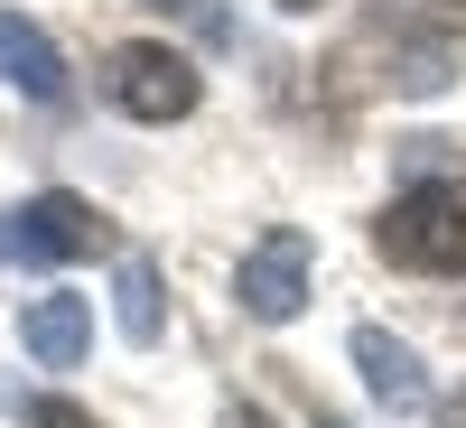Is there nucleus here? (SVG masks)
I'll return each instance as SVG.
<instances>
[{
	"instance_id": "f257e3e1",
	"label": "nucleus",
	"mask_w": 466,
	"mask_h": 428,
	"mask_svg": "<svg viewBox=\"0 0 466 428\" xmlns=\"http://www.w3.org/2000/svg\"><path fill=\"white\" fill-rule=\"evenodd\" d=\"M373 243L392 270H420V280H457L466 270V186H410V196L382 205Z\"/></svg>"
},
{
	"instance_id": "f03ea898",
	"label": "nucleus",
	"mask_w": 466,
	"mask_h": 428,
	"mask_svg": "<svg viewBox=\"0 0 466 428\" xmlns=\"http://www.w3.org/2000/svg\"><path fill=\"white\" fill-rule=\"evenodd\" d=\"M112 233L85 196H66V186H47V196H28L19 214H0V261H28V270H47V261H85L103 252Z\"/></svg>"
},
{
	"instance_id": "7ed1b4c3",
	"label": "nucleus",
	"mask_w": 466,
	"mask_h": 428,
	"mask_svg": "<svg viewBox=\"0 0 466 428\" xmlns=\"http://www.w3.org/2000/svg\"><path fill=\"white\" fill-rule=\"evenodd\" d=\"M112 103L131 112V122H187L197 112V65H187L177 47H159V37H131V47H112Z\"/></svg>"
},
{
	"instance_id": "20e7f679",
	"label": "nucleus",
	"mask_w": 466,
	"mask_h": 428,
	"mask_svg": "<svg viewBox=\"0 0 466 428\" xmlns=\"http://www.w3.org/2000/svg\"><path fill=\"white\" fill-rule=\"evenodd\" d=\"M233 298H243V317L289 326L299 307H308V233L299 224H270L261 243L243 252V270H233Z\"/></svg>"
},
{
	"instance_id": "39448f33",
	"label": "nucleus",
	"mask_w": 466,
	"mask_h": 428,
	"mask_svg": "<svg viewBox=\"0 0 466 428\" xmlns=\"http://www.w3.org/2000/svg\"><path fill=\"white\" fill-rule=\"evenodd\" d=\"M19 344H28V354L47 363V373H75V363H85V344H94V298L47 289V298H37L28 317H19Z\"/></svg>"
},
{
	"instance_id": "423d86ee",
	"label": "nucleus",
	"mask_w": 466,
	"mask_h": 428,
	"mask_svg": "<svg viewBox=\"0 0 466 428\" xmlns=\"http://www.w3.org/2000/svg\"><path fill=\"white\" fill-rule=\"evenodd\" d=\"M0 85H19L28 103H66V56L47 47V28H28L19 10H0Z\"/></svg>"
},
{
	"instance_id": "0eeeda50",
	"label": "nucleus",
	"mask_w": 466,
	"mask_h": 428,
	"mask_svg": "<svg viewBox=\"0 0 466 428\" xmlns=\"http://www.w3.org/2000/svg\"><path fill=\"white\" fill-rule=\"evenodd\" d=\"M355 373H364V392L382 410H420L430 401V373H420V354L401 335H382V326H355Z\"/></svg>"
},
{
	"instance_id": "6e6552de",
	"label": "nucleus",
	"mask_w": 466,
	"mask_h": 428,
	"mask_svg": "<svg viewBox=\"0 0 466 428\" xmlns=\"http://www.w3.org/2000/svg\"><path fill=\"white\" fill-rule=\"evenodd\" d=\"M112 317H122L131 344H159V270H149V261H122V280H112Z\"/></svg>"
},
{
	"instance_id": "1a4fd4ad",
	"label": "nucleus",
	"mask_w": 466,
	"mask_h": 428,
	"mask_svg": "<svg viewBox=\"0 0 466 428\" xmlns=\"http://www.w3.org/2000/svg\"><path fill=\"white\" fill-rule=\"evenodd\" d=\"M382 19L392 28H420V37H466V0H382Z\"/></svg>"
},
{
	"instance_id": "9d476101",
	"label": "nucleus",
	"mask_w": 466,
	"mask_h": 428,
	"mask_svg": "<svg viewBox=\"0 0 466 428\" xmlns=\"http://www.w3.org/2000/svg\"><path fill=\"white\" fill-rule=\"evenodd\" d=\"M28 428H94V410H75V401H28Z\"/></svg>"
},
{
	"instance_id": "9b49d317",
	"label": "nucleus",
	"mask_w": 466,
	"mask_h": 428,
	"mask_svg": "<svg viewBox=\"0 0 466 428\" xmlns=\"http://www.w3.org/2000/svg\"><path fill=\"white\" fill-rule=\"evenodd\" d=\"M280 10H289V19H308V10H318V0H280Z\"/></svg>"
},
{
	"instance_id": "f8f14e48",
	"label": "nucleus",
	"mask_w": 466,
	"mask_h": 428,
	"mask_svg": "<svg viewBox=\"0 0 466 428\" xmlns=\"http://www.w3.org/2000/svg\"><path fill=\"white\" fill-rule=\"evenodd\" d=\"M177 10H197V0H177Z\"/></svg>"
}]
</instances>
